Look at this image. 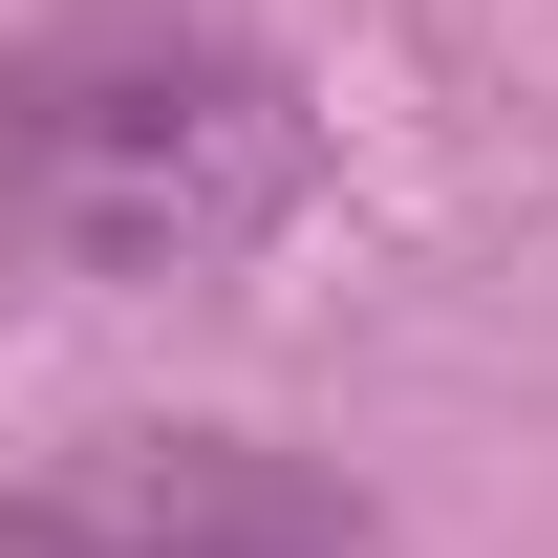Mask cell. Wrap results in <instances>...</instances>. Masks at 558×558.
<instances>
[{
	"mask_svg": "<svg viewBox=\"0 0 558 558\" xmlns=\"http://www.w3.org/2000/svg\"><path fill=\"white\" fill-rule=\"evenodd\" d=\"M0 558H365V494L279 429H86L0 494Z\"/></svg>",
	"mask_w": 558,
	"mask_h": 558,
	"instance_id": "obj_2",
	"label": "cell"
},
{
	"mask_svg": "<svg viewBox=\"0 0 558 558\" xmlns=\"http://www.w3.org/2000/svg\"><path fill=\"white\" fill-rule=\"evenodd\" d=\"M323 194V108L258 22L215 0H65L0 44V279L150 301V279H236Z\"/></svg>",
	"mask_w": 558,
	"mask_h": 558,
	"instance_id": "obj_1",
	"label": "cell"
}]
</instances>
